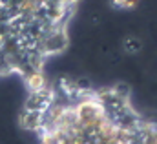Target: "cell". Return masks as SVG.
<instances>
[{
	"mask_svg": "<svg viewBox=\"0 0 157 144\" xmlns=\"http://www.w3.org/2000/svg\"><path fill=\"white\" fill-rule=\"evenodd\" d=\"M122 49H124L126 53H130V55L139 53V51L143 49V40L135 35H128L122 40Z\"/></svg>",
	"mask_w": 157,
	"mask_h": 144,
	"instance_id": "3957f363",
	"label": "cell"
},
{
	"mask_svg": "<svg viewBox=\"0 0 157 144\" xmlns=\"http://www.w3.org/2000/svg\"><path fill=\"white\" fill-rule=\"evenodd\" d=\"M78 0H0V78L40 86L46 64L66 49Z\"/></svg>",
	"mask_w": 157,
	"mask_h": 144,
	"instance_id": "7a4b0ae2",
	"label": "cell"
},
{
	"mask_svg": "<svg viewBox=\"0 0 157 144\" xmlns=\"http://www.w3.org/2000/svg\"><path fill=\"white\" fill-rule=\"evenodd\" d=\"M20 124L42 142H155L157 124L115 88L88 91L68 80L28 89Z\"/></svg>",
	"mask_w": 157,
	"mask_h": 144,
	"instance_id": "6da1fadb",
	"label": "cell"
},
{
	"mask_svg": "<svg viewBox=\"0 0 157 144\" xmlns=\"http://www.w3.org/2000/svg\"><path fill=\"white\" fill-rule=\"evenodd\" d=\"M112 2L119 7H126V9H132V7H135L139 4V0H112Z\"/></svg>",
	"mask_w": 157,
	"mask_h": 144,
	"instance_id": "277c9868",
	"label": "cell"
}]
</instances>
